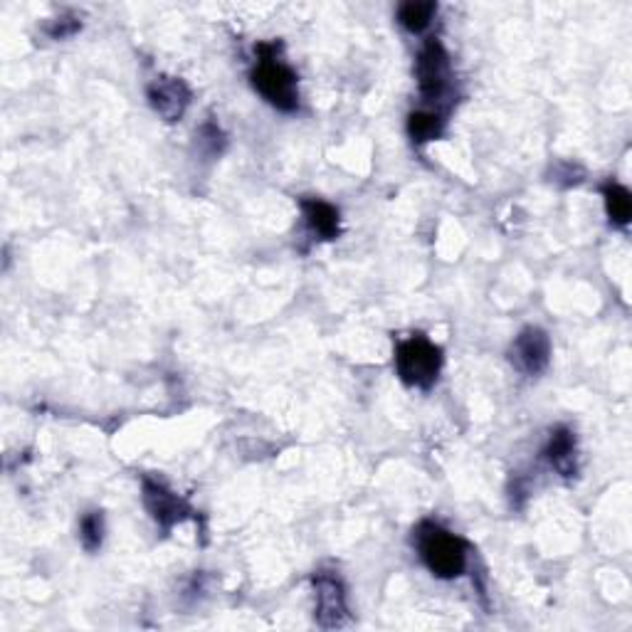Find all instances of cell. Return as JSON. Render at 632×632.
I'll return each instance as SVG.
<instances>
[{"label":"cell","mask_w":632,"mask_h":632,"mask_svg":"<svg viewBox=\"0 0 632 632\" xmlns=\"http://www.w3.org/2000/svg\"><path fill=\"white\" fill-rule=\"evenodd\" d=\"M415 546L427 571L438 579H458L467 569V544L440 524L423 522L417 526Z\"/></svg>","instance_id":"obj_1"},{"label":"cell","mask_w":632,"mask_h":632,"mask_svg":"<svg viewBox=\"0 0 632 632\" xmlns=\"http://www.w3.org/2000/svg\"><path fill=\"white\" fill-rule=\"evenodd\" d=\"M442 368V351L440 347L415 333V337L398 343L396 349V374L405 386L427 390L435 386Z\"/></svg>","instance_id":"obj_2"},{"label":"cell","mask_w":632,"mask_h":632,"mask_svg":"<svg viewBox=\"0 0 632 632\" xmlns=\"http://www.w3.org/2000/svg\"><path fill=\"white\" fill-rule=\"evenodd\" d=\"M259 62L253 70V85L269 105L280 111H294L300 107V92H296L294 72L275 58L277 45H259Z\"/></svg>","instance_id":"obj_3"},{"label":"cell","mask_w":632,"mask_h":632,"mask_svg":"<svg viewBox=\"0 0 632 632\" xmlns=\"http://www.w3.org/2000/svg\"><path fill=\"white\" fill-rule=\"evenodd\" d=\"M417 87L427 101H438L450 87V58L438 40H427L415 62Z\"/></svg>","instance_id":"obj_4"},{"label":"cell","mask_w":632,"mask_h":632,"mask_svg":"<svg viewBox=\"0 0 632 632\" xmlns=\"http://www.w3.org/2000/svg\"><path fill=\"white\" fill-rule=\"evenodd\" d=\"M144 507L163 532H171L175 524H181L191 514V507L185 505V499L171 491L163 482L151 477L144 479Z\"/></svg>","instance_id":"obj_5"},{"label":"cell","mask_w":632,"mask_h":632,"mask_svg":"<svg viewBox=\"0 0 632 632\" xmlns=\"http://www.w3.org/2000/svg\"><path fill=\"white\" fill-rule=\"evenodd\" d=\"M509 358L522 374L526 376H538L548 368V361H551V341H548L546 331L538 327L524 329L514 339L509 349Z\"/></svg>","instance_id":"obj_6"},{"label":"cell","mask_w":632,"mask_h":632,"mask_svg":"<svg viewBox=\"0 0 632 632\" xmlns=\"http://www.w3.org/2000/svg\"><path fill=\"white\" fill-rule=\"evenodd\" d=\"M314 596H316V622L321 628H341L349 620L347 608V591L341 581L331 573H316L314 579Z\"/></svg>","instance_id":"obj_7"},{"label":"cell","mask_w":632,"mask_h":632,"mask_svg":"<svg viewBox=\"0 0 632 632\" xmlns=\"http://www.w3.org/2000/svg\"><path fill=\"white\" fill-rule=\"evenodd\" d=\"M148 101L163 122H179L191 105V89L179 77H156L148 85Z\"/></svg>","instance_id":"obj_8"},{"label":"cell","mask_w":632,"mask_h":632,"mask_svg":"<svg viewBox=\"0 0 632 632\" xmlns=\"http://www.w3.org/2000/svg\"><path fill=\"white\" fill-rule=\"evenodd\" d=\"M302 212L304 220L314 235H319L321 240H337L341 232V220L339 210L329 206V203L316 200V198H304L302 200Z\"/></svg>","instance_id":"obj_9"},{"label":"cell","mask_w":632,"mask_h":632,"mask_svg":"<svg viewBox=\"0 0 632 632\" xmlns=\"http://www.w3.org/2000/svg\"><path fill=\"white\" fill-rule=\"evenodd\" d=\"M544 454L551 462V467L563 477H573L575 470H579V464H575V438L569 427H556Z\"/></svg>","instance_id":"obj_10"},{"label":"cell","mask_w":632,"mask_h":632,"mask_svg":"<svg viewBox=\"0 0 632 632\" xmlns=\"http://www.w3.org/2000/svg\"><path fill=\"white\" fill-rule=\"evenodd\" d=\"M435 13H438V5L435 3H421V0H411V3H403L401 8H398V23H401L408 33L417 35L433 23Z\"/></svg>","instance_id":"obj_11"},{"label":"cell","mask_w":632,"mask_h":632,"mask_svg":"<svg viewBox=\"0 0 632 632\" xmlns=\"http://www.w3.org/2000/svg\"><path fill=\"white\" fill-rule=\"evenodd\" d=\"M603 198H606V210H608L610 222L625 228L632 218V198L628 189H622V185L618 183H608V185H603Z\"/></svg>","instance_id":"obj_12"},{"label":"cell","mask_w":632,"mask_h":632,"mask_svg":"<svg viewBox=\"0 0 632 632\" xmlns=\"http://www.w3.org/2000/svg\"><path fill=\"white\" fill-rule=\"evenodd\" d=\"M442 126L445 122L438 114H433V111H413V114L408 117V134H411L415 144H425L438 138L442 134Z\"/></svg>","instance_id":"obj_13"},{"label":"cell","mask_w":632,"mask_h":632,"mask_svg":"<svg viewBox=\"0 0 632 632\" xmlns=\"http://www.w3.org/2000/svg\"><path fill=\"white\" fill-rule=\"evenodd\" d=\"M80 538L87 551H97L101 542H105V516H101L99 511H89V514L82 516Z\"/></svg>","instance_id":"obj_14"},{"label":"cell","mask_w":632,"mask_h":632,"mask_svg":"<svg viewBox=\"0 0 632 632\" xmlns=\"http://www.w3.org/2000/svg\"><path fill=\"white\" fill-rule=\"evenodd\" d=\"M82 27V23L77 21V17H70V15H64V17H58L50 27H48V33L54 37V40H62V37H70L74 35Z\"/></svg>","instance_id":"obj_15"}]
</instances>
